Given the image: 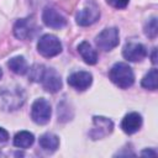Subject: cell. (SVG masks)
<instances>
[{"instance_id":"1","label":"cell","mask_w":158,"mask_h":158,"mask_svg":"<svg viewBox=\"0 0 158 158\" xmlns=\"http://www.w3.org/2000/svg\"><path fill=\"white\" fill-rule=\"evenodd\" d=\"M109 78L112 83H115L117 86L122 89L130 88L135 81V75L131 67L122 62L112 65V68L109 72Z\"/></svg>"},{"instance_id":"2","label":"cell","mask_w":158,"mask_h":158,"mask_svg":"<svg viewBox=\"0 0 158 158\" xmlns=\"http://www.w3.org/2000/svg\"><path fill=\"white\" fill-rule=\"evenodd\" d=\"M37 49L43 57H54L62 52V43L53 35H44L37 43Z\"/></svg>"},{"instance_id":"3","label":"cell","mask_w":158,"mask_h":158,"mask_svg":"<svg viewBox=\"0 0 158 158\" xmlns=\"http://www.w3.org/2000/svg\"><path fill=\"white\" fill-rule=\"evenodd\" d=\"M0 100L7 110H15L22 106L25 101V95L21 88H7L0 93Z\"/></svg>"},{"instance_id":"4","label":"cell","mask_w":158,"mask_h":158,"mask_svg":"<svg viewBox=\"0 0 158 158\" xmlns=\"http://www.w3.org/2000/svg\"><path fill=\"white\" fill-rule=\"evenodd\" d=\"M96 46L102 51H111L118 44V30L116 27H107L96 36Z\"/></svg>"},{"instance_id":"5","label":"cell","mask_w":158,"mask_h":158,"mask_svg":"<svg viewBox=\"0 0 158 158\" xmlns=\"http://www.w3.org/2000/svg\"><path fill=\"white\" fill-rule=\"evenodd\" d=\"M31 117L38 125L47 123L51 118V105H49V102L43 98L37 99L32 104Z\"/></svg>"},{"instance_id":"6","label":"cell","mask_w":158,"mask_h":158,"mask_svg":"<svg viewBox=\"0 0 158 158\" xmlns=\"http://www.w3.org/2000/svg\"><path fill=\"white\" fill-rule=\"evenodd\" d=\"M114 123L110 118H106L104 116H94L93 118V128L90 131V137L93 139L102 138L112 132Z\"/></svg>"},{"instance_id":"7","label":"cell","mask_w":158,"mask_h":158,"mask_svg":"<svg viewBox=\"0 0 158 158\" xmlns=\"http://www.w3.org/2000/svg\"><path fill=\"white\" fill-rule=\"evenodd\" d=\"M37 27L32 17L21 19L14 26V35L20 40H31L36 33Z\"/></svg>"},{"instance_id":"8","label":"cell","mask_w":158,"mask_h":158,"mask_svg":"<svg viewBox=\"0 0 158 158\" xmlns=\"http://www.w3.org/2000/svg\"><path fill=\"white\" fill-rule=\"evenodd\" d=\"M122 54L130 62H139L147 56V49L142 43L130 42L123 47Z\"/></svg>"},{"instance_id":"9","label":"cell","mask_w":158,"mask_h":158,"mask_svg":"<svg viewBox=\"0 0 158 158\" xmlns=\"http://www.w3.org/2000/svg\"><path fill=\"white\" fill-rule=\"evenodd\" d=\"M42 20L48 27H52V28H62L67 23L65 17L52 7H46L43 10Z\"/></svg>"},{"instance_id":"10","label":"cell","mask_w":158,"mask_h":158,"mask_svg":"<svg viewBox=\"0 0 158 158\" xmlns=\"http://www.w3.org/2000/svg\"><path fill=\"white\" fill-rule=\"evenodd\" d=\"M100 16V11L96 5H89L77 14V23L80 26H89L94 23Z\"/></svg>"},{"instance_id":"11","label":"cell","mask_w":158,"mask_h":158,"mask_svg":"<svg viewBox=\"0 0 158 158\" xmlns=\"http://www.w3.org/2000/svg\"><path fill=\"white\" fill-rule=\"evenodd\" d=\"M41 81H42L43 88L49 93H57L62 88L60 77L54 69H46Z\"/></svg>"},{"instance_id":"12","label":"cell","mask_w":158,"mask_h":158,"mask_svg":"<svg viewBox=\"0 0 158 158\" xmlns=\"http://www.w3.org/2000/svg\"><path fill=\"white\" fill-rule=\"evenodd\" d=\"M93 77L89 72H75L68 77V84L77 90H85L90 86Z\"/></svg>"},{"instance_id":"13","label":"cell","mask_w":158,"mask_h":158,"mask_svg":"<svg viewBox=\"0 0 158 158\" xmlns=\"http://www.w3.org/2000/svg\"><path fill=\"white\" fill-rule=\"evenodd\" d=\"M142 126V117L137 112H130L127 114L121 123V127L123 130V132H126L127 135H132L135 132H137Z\"/></svg>"},{"instance_id":"14","label":"cell","mask_w":158,"mask_h":158,"mask_svg":"<svg viewBox=\"0 0 158 158\" xmlns=\"http://www.w3.org/2000/svg\"><path fill=\"white\" fill-rule=\"evenodd\" d=\"M78 52L80 53V56L85 60V63H88V64H95L98 62V53L91 47V44L89 42H86V41L81 42L78 46Z\"/></svg>"},{"instance_id":"15","label":"cell","mask_w":158,"mask_h":158,"mask_svg":"<svg viewBox=\"0 0 158 158\" xmlns=\"http://www.w3.org/2000/svg\"><path fill=\"white\" fill-rule=\"evenodd\" d=\"M40 146L46 152H54L59 146V138L53 133H44L40 137Z\"/></svg>"},{"instance_id":"16","label":"cell","mask_w":158,"mask_h":158,"mask_svg":"<svg viewBox=\"0 0 158 158\" xmlns=\"http://www.w3.org/2000/svg\"><path fill=\"white\" fill-rule=\"evenodd\" d=\"M7 67L16 74H20V75H23L25 73H27L28 68H27V63L25 60V58L22 56H17V57H14L11 58L9 62H7Z\"/></svg>"},{"instance_id":"17","label":"cell","mask_w":158,"mask_h":158,"mask_svg":"<svg viewBox=\"0 0 158 158\" xmlns=\"http://www.w3.org/2000/svg\"><path fill=\"white\" fill-rule=\"evenodd\" d=\"M33 141H35V137L31 132L20 131L19 133H16V136L14 138V144L19 148H27V147L32 146Z\"/></svg>"},{"instance_id":"18","label":"cell","mask_w":158,"mask_h":158,"mask_svg":"<svg viewBox=\"0 0 158 158\" xmlns=\"http://www.w3.org/2000/svg\"><path fill=\"white\" fill-rule=\"evenodd\" d=\"M142 86L146 89H151V90H156L158 86V72L156 68L151 69L142 79L141 81Z\"/></svg>"},{"instance_id":"19","label":"cell","mask_w":158,"mask_h":158,"mask_svg":"<svg viewBox=\"0 0 158 158\" xmlns=\"http://www.w3.org/2000/svg\"><path fill=\"white\" fill-rule=\"evenodd\" d=\"M158 32V25H157V19L152 17L151 20H148V22L144 26V33L146 36H148L149 38H156Z\"/></svg>"},{"instance_id":"20","label":"cell","mask_w":158,"mask_h":158,"mask_svg":"<svg viewBox=\"0 0 158 158\" xmlns=\"http://www.w3.org/2000/svg\"><path fill=\"white\" fill-rule=\"evenodd\" d=\"M44 67L40 65V64H35L31 69H30V79L33 81H41L42 77L44 74Z\"/></svg>"},{"instance_id":"21","label":"cell","mask_w":158,"mask_h":158,"mask_svg":"<svg viewBox=\"0 0 158 158\" xmlns=\"http://www.w3.org/2000/svg\"><path fill=\"white\" fill-rule=\"evenodd\" d=\"M128 1L130 0H107V2L111 6H114L115 9H123V7H126Z\"/></svg>"},{"instance_id":"22","label":"cell","mask_w":158,"mask_h":158,"mask_svg":"<svg viewBox=\"0 0 158 158\" xmlns=\"http://www.w3.org/2000/svg\"><path fill=\"white\" fill-rule=\"evenodd\" d=\"M9 139V133L6 130H4L2 127H0V143H4Z\"/></svg>"},{"instance_id":"23","label":"cell","mask_w":158,"mask_h":158,"mask_svg":"<svg viewBox=\"0 0 158 158\" xmlns=\"http://www.w3.org/2000/svg\"><path fill=\"white\" fill-rule=\"evenodd\" d=\"M142 156H156L157 153L156 152H153V151H148V149H144V151H142V153H141Z\"/></svg>"},{"instance_id":"24","label":"cell","mask_w":158,"mask_h":158,"mask_svg":"<svg viewBox=\"0 0 158 158\" xmlns=\"http://www.w3.org/2000/svg\"><path fill=\"white\" fill-rule=\"evenodd\" d=\"M152 62H153V63H157V58H156V48L153 49V54H152Z\"/></svg>"},{"instance_id":"25","label":"cell","mask_w":158,"mask_h":158,"mask_svg":"<svg viewBox=\"0 0 158 158\" xmlns=\"http://www.w3.org/2000/svg\"><path fill=\"white\" fill-rule=\"evenodd\" d=\"M1 75H2V72H1V69H0V78H1Z\"/></svg>"}]
</instances>
